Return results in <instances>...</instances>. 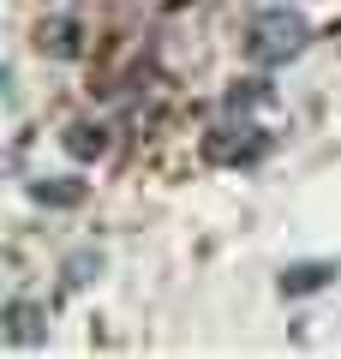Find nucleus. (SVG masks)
Returning a JSON list of instances; mask_svg holds the SVG:
<instances>
[{
	"label": "nucleus",
	"mask_w": 341,
	"mask_h": 359,
	"mask_svg": "<svg viewBox=\"0 0 341 359\" xmlns=\"http://www.w3.org/2000/svg\"><path fill=\"white\" fill-rule=\"evenodd\" d=\"M30 198H36V204H78V198H84V186H78V180H72V186H48V180H36V186H30Z\"/></svg>",
	"instance_id": "423d86ee"
},
{
	"label": "nucleus",
	"mask_w": 341,
	"mask_h": 359,
	"mask_svg": "<svg viewBox=\"0 0 341 359\" xmlns=\"http://www.w3.org/2000/svg\"><path fill=\"white\" fill-rule=\"evenodd\" d=\"M335 282V264H293L281 276V294H312V287H329Z\"/></svg>",
	"instance_id": "39448f33"
},
{
	"label": "nucleus",
	"mask_w": 341,
	"mask_h": 359,
	"mask_svg": "<svg viewBox=\"0 0 341 359\" xmlns=\"http://www.w3.org/2000/svg\"><path fill=\"white\" fill-rule=\"evenodd\" d=\"M36 48H42V54H54V60H78V54H84L78 18H42V30H36Z\"/></svg>",
	"instance_id": "7ed1b4c3"
},
{
	"label": "nucleus",
	"mask_w": 341,
	"mask_h": 359,
	"mask_svg": "<svg viewBox=\"0 0 341 359\" xmlns=\"http://www.w3.org/2000/svg\"><path fill=\"white\" fill-rule=\"evenodd\" d=\"M96 269H102V252H78L72 264H66V282L84 287V282H96Z\"/></svg>",
	"instance_id": "0eeeda50"
},
{
	"label": "nucleus",
	"mask_w": 341,
	"mask_h": 359,
	"mask_svg": "<svg viewBox=\"0 0 341 359\" xmlns=\"http://www.w3.org/2000/svg\"><path fill=\"white\" fill-rule=\"evenodd\" d=\"M60 144L78 162H96V156H108V126H102V120H72V126L60 132Z\"/></svg>",
	"instance_id": "20e7f679"
},
{
	"label": "nucleus",
	"mask_w": 341,
	"mask_h": 359,
	"mask_svg": "<svg viewBox=\"0 0 341 359\" xmlns=\"http://www.w3.org/2000/svg\"><path fill=\"white\" fill-rule=\"evenodd\" d=\"M305 42H312V25H305L300 13H288V6H276V13H258L252 18L246 54H252L258 66H288L293 54H305Z\"/></svg>",
	"instance_id": "f257e3e1"
},
{
	"label": "nucleus",
	"mask_w": 341,
	"mask_h": 359,
	"mask_svg": "<svg viewBox=\"0 0 341 359\" xmlns=\"http://www.w3.org/2000/svg\"><path fill=\"white\" fill-rule=\"evenodd\" d=\"M6 341H13V347L48 341V311L30 306V299H13V306H6Z\"/></svg>",
	"instance_id": "f03ea898"
}]
</instances>
